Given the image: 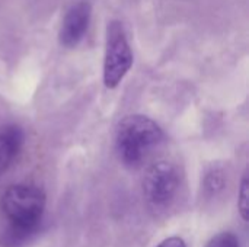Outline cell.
Returning a JSON list of instances; mask_svg holds the SVG:
<instances>
[{"instance_id":"6da1fadb","label":"cell","mask_w":249,"mask_h":247,"mask_svg":"<svg viewBox=\"0 0 249 247\" xmlns=\"http://www.w3.org/2000/svg\"><path fill=\"white\" fill-rule=\"evenodd\" d=\"M162 140L163 131L153 119L143 115H130L117 128V153L124 165L136 167L146 160Z\"/></svg>"},{"instance_id":"5b68a950","label":"cell","mask_w":249,"mask_h":247,"mask_svg":"<svg viewBox=\"0 0 249 247\" xmlns=\"http://www.w3.org/2000/svg\"><path fill=\"white\" fill-rule=\"evenodd\" d=\"M90 20V6L86 1H79L73 4L64 16L60 29L61 45L71 48L76 47L85 36L88 25Z\"/></svg>"},{"instance_id":"277c9868","label":"cell","mask_w":249,"mask_h":247,"mask_svg":"<svg viewBox=\"0 0 249 247\" xmlns=\"http://www.w3.org/2000/svg\"><path fill=\"white\" fill-rule=\"evenodd\" d=\"M133 64V54L124 28L114 20L107 29V48L104 61V83L108 89L117 87Z\"/></svg>"},{"instance_id":"8992f818","label":"cell","mask_w":249,"mask_h":247,"mask_svg":"<svg viewBox=\"0 0 249 247\" xmlns=\"http://www.w3.org/2000/svg\"><path fill=\"white\" fill-rule=\"evenodd\" d=\"M25 135L20 127L15 124L0 125V176L10 167L19 154Z\"/></svg>"},{"instance_id":"ba28073f","label":"cell","mask_w":249,"mask_h":247,"mask_svg":"<svg viewBox=\"0 0 249 247\" xmlns=\"http://www.w3.org/2000/svg\"><path fill=\"white\" fill-rule=\"evenodd\" d=\"M238 208H239V214L244 218V221H248L249 215V182L248 175L245 173L242 178V183H241V189H239V199H238Z\"/></svg>"},{"instance_id":"7a4b0ae2","label":"cell","mask_w":249,"mask_h":247,"mask_svg":"<svg viewBox=\"0 0 249 247\" xmlns=\"http://www.w3.org/2000/svg\"><path fill=\"white\" fill-rule=\"evenodd\" d=\"M0 208L7 224L39 230L45 211V194L32 185H12L0 199Z\"/></svg>"},{"instance_id":"52a82bcc","label":"cell","mask_w":249,"mask_h":247,"mask_svg":"<svg viewBox=\"0 0 249 247\" xmlns=\"http://www.w3.org/2000/svg\"><path fill=\"white\" fill-rule=\"evenodd\" d=\"M225 188V175L220 169H213L207 173L204 181V189L207 195H217Z\"/></svg>"},{"instance_id":"30bf717a","label":"cell","mask_w":249,"mask_h":247,"mask_svg":"<svg viewBox=\"0 0 249 247\" xmlns=\"http://www.w3.org/2000/svg\"><path fill=\"white\" fill-rule=\"evenodd\" d=\"M156 247H187V245L181 237L172 236V237H168L163 242H160Z\"/></svg>"},{"instance_id":"3957f363","label":"cell","mask_w":249,"mask_h":247,"mask_svg":"<svg viewBox=\"0 0 249 247\" xmlns=\"http://www.w3.org/2000/svg\"><path fill=\"white\" fill-rule=\"evenodd\" d=\"M181 185L178 167L169 162L155 163L143 181V194L147 205L155 211H165L175 201Z\"/></svg>"},{"instance_id":"9c48e42d","label":"cell","mask_w":249,"mask_h":247,"mask_svg":"<svg viewBox=\"0 0 249 247\" xmlns=\"http://www.w3.org/2000/svg\"><path fill=\"white\" fill-rule=\"evenodd\" d=\"M206 247H239V240L233 233L223 231L210 239Z\"/></svg>"}]
</instances>
